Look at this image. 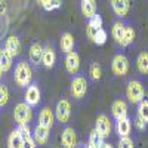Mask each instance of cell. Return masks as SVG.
<instances>
[{"instance_id":"26","label":"cell","mask_w":148,"mask_h":148,"mask_svg":"<svg viewBox=\"0 0 148 148\" xmlns=\"http://www.w3.org/2000/svg\"><path fill=\"white\" fill-rule=\"evenodd\" d=\"M135 36H136V33H135V28L130 27V25H126V30H125V36H123V42L120 46L123 47H127L130 46L133 42H135Z\"/></svg>"},{"instance_id":"28","label":"cell","mask_w":148,"mask_h":148,"mask_svg":"<svg viewBox=\"0 0 148 148\" xmlns=\"http://www.w3.org/2000/svg\"><path fill=\"white\" fill-rule=\"evenodd\" d=\"M138 117H141L148 125V99H144L138 104Z\"/></svg>"},{"instance_id":"31","label":"cell","mask_w":148,"mask_h":148,"mask_svg":"<svg viewBox=\"0 0 148 148\" xmlns=\"http://www.w3.org/2000/svg\"><path fill=\"white\" fill-rule=\"evenodd\" d=\"M8 101H9V90L6 86L0 84V108L5 107L8 104Z\"/></svg>"},{"instance_id":"35","label":"cell","mask_w":148,"mask_h":148,"mask_svg":"<svg viewBox=\"0 0 148 148\" xmlns=\"http://www.w3.org/2000/svg\"><path fill=\"white\" fill-rule=\"evenodd\" d=\"M98 30H99V28H96V27L90 25V24H88V25H86V36H88L89 39L93 42L95 36H96V33H98Z\"/></svg>"},{"instance_id":"17","label":"cell","mask_w":148,"mask_h":148,"mask_svg":"<svg viewBox=\"0 0 148 148\" xmlns=\"http://www.w3.org/2000/svg\"><path fill=\"white\" fill-rule=\"evenodd\" d=\"M111 114L116 120H120L123 117H127V104L123 99H116L111 105Z\"/></svg>"},{"instance_id":"13","label":"cell","mask_w":148,"mask_h":148,"mask_svg":"<svg viewBox=\"0 0 148 148\" xmlns=\"http://www.w3.org/2000/svg\"><path fill=\"white\" fill-rule=\"evenodd\" d=\"M65 70L70 74H77L80 70V56L76 51H71L65 56Z\"/></svg>"},{"instance_id":"11","label":"cell","mask_w":148,"mask_h":148,"mask_svg":"<svg viewBox=\"0 0 148 148\" xmlns=\"http://www.w3.org/2000/svg\"><path fill=\"white\" fill-rule=\"evenodd\" d=\"M22 138V148H37V144L33 138V132L28 125H18L16 127Z\"/></svg>"},{"instance_id":"20","label":"cell","mask_w":148,"mask_h":148,"mask_svg":"<svg viewBox=\"0 0 148 148\" xmlns=\"http://www.w3.org/2000/svg\"><path fill=\"white\" fill-rule=\"evenodd\" d=\"M80 10L84 18L90 19L96 14V0H82L80 2Z\"/></svg>"},{"instance_id":"2","label":"cell","mask_w":148,"mask_h":148,"mask_svg":"<svg viewBox=\"0 0 148 148\" xmlns=\"http://www.w3.org/2000/svg\"><path fill=\"white\" fill-rule=\"evenodd\" d=\"M126 96L130 104H139L145 98V89L142 83L138 80H130L126 88Z\"/></svg>"},{"instance_id":"8","label":"cell","mask_w":148,"mask_h":148,"mask_svg":"<svg viewBox=\"0 0 148 148\" xmlns=\"http://www.w3.org/2000/svg\"><path fill=\"white\" fill-rule=\"evenodd\" d=\"M42 101V92L37 83H31L28 88L25 89V93H24V102L28 104L31 108L37 107Z\"/></svg>"},{"instance_id":"22","label":"cell","mask_w":148,"mask_h":148,"mask_svg":"<svg viewBox=\"0 0 148 148\" xmlns=\"http://www.w3.org/2000/svg\"><path fill=\"white\" fill-rule=\"evenodd\" d=\"M125 30H126V25H125V22L123 21H116L113 24V28H111V36H113V39L121 45L123 42V36H125Z\"/></svg>"},{"instance_id":"4","label":"cell","mask_w":148,"mask_h":148,"mask_svg":"<svg viewBox=\"0 0 148 148\" xmlns=\"http://www.w3.org/2000/svg\"><path fill=\"white\" fill-rule=\"evenodd\" d=\"M95 130L104 139L110 138L111 132H113V123H111V119L107 114H99L95 120Z\"/></svg>"},{"instance_id":"32","label":"cell","mask_w":148,"mask_h":148,"mask_svg":"<svg viewBox=\"0 0 148 148\" xmlns=\"http://www.w3.org/2000/svg\"><path fill=\"white\" fill-rule=\"evenodd\" d=\"M61 0H47V2L43 5V9L47 10V12H52V10H56L61 8Z\"/></svg>"},{"instance_id":"36","label":"cell","mask_w":148,"mask_h":148,"mask_svg":"<svg viewBox=\"0 0 148 148\" xmlns=\"http://www.w3.org/2000/svg\"><path fill=\"white\" fill-rule=\"evenodd\" d=\"M135 126H136V129H138V130H145L147 123H145L141 117H138V116H136V119H135Z\"/></svg>"},{"instance_id":"34","label":"cell","mask_w":148,"mask_h":148,"mask_svg":"<svg viewBox=\"0 0 148 148\" xmlns=\"http://www.w3.org/2000/svg\"><path fill=\"white\" fill-rule=\"evenodd\" d=\"M88 24H90V25H93V27H96V28H102V18H101V15H99V14H95V15L89 19Z\"/></svg>"},{"instance_id":"19","label":"cell","mask_w":148,"mask_h":148,"mask_svg":"<svg viewBox=\"0 0 148 148\" xmlns=\"http://www.w3.org/2000/svg\"><path fill=\"white\" fill-rule=\"evenodd\" d=\"M130 130H132V121L129 117H123L120 120H116V132L120 138L129 136Z\"/></svg>"},{"instance_id":"25","label":"cell","mask_w":148,"mask_h":148,"mask_svg":"<svg viewBox=\"0 0 148 148\" xmlns=\"http://www.w3.org/2000/svg\"><path fill=\"white\" fill-rule=\"evenodd\" d=\"M136 67L141 74H148V52H141L136 58Z\"/></svg>"},{"instance_id":"41","label":"cell","mask_w":148,"mask_h":148,"mask_svg":"<svg viewBox=\"0 0 148 148\" xmlns=\"http://www.w3.org/2000/svg\"><path fill=\"white\" fill-rule=\"evenodd\" d=\"M86 148H92V147H89V145H88V147H86Z\"/></svg>"},{"instance_id":"37","label":"cell","mask_w":148,"mask_h":148,"mask_svg":"<svg viewBox=\"0 0 148 148\" xmlns=\"http://www.w3.org/2000/svg\"><path fill=\"white\" fill-rule=\"evenodd\" d=\"M6 10H8V2L6 0H0V16L5 15Z\"/></svg>"},{"instance_id":"24","label":"cell","mask_w":148,"mask_h":148,"mask_svg":"<svg viewBox=\"0 0 148 148\" xmlns=\"http://www.w3.org/2000/svg\"><path fill=\"white\" fill-rule=\"evenodd\" d=\"M8 148H22V138L18 129H14L8 136Z\"/></svg>"},{"instance_id":"38","label":"cell","mask_w":148,"mask_h":148,"mask_svg":"<svg viewBox=\"0 0 148 148\" xmlns=\"http://www.w3.org/2000/svg\"><path fill=\"white\" fill-rule=\"evenodd\" d=\"M99 148H113V145L108 144V142H102V145H101Z\"/></svg>"},{"instance_id":"15","label":"cell","mask_w":148,"mask_h":148,"mask_svg":"<svg viewBox=\"0 0 148 148\" xmlns=\"http://www.w3.org/2000/svg\"><path fill=\"white\" fill-rule=\"evenodd\" d=\"M111 8H113L114 14L119 18H125L129 14V9H130V2L129 0H110Z\"/></svg>"},{"instance_id":"33","label":"cell","mask_w":148,"mask_h":148,"mask_svg":"<svg viewBox=\"0 0 148 148\" xmlns=\"http://www.w3.org/2000/svg\"><path fill=\"white\" fill-rule=\"evenodd\" d=\"M119 148H135V145L129 136H123L119 139Z\"/></svg>"},{"instance_id":"18","label":"cell","mask_w":148,"mask_h":148,"mask_svg":"<svg viewBox=\"0 0 148 148\" xmlns=\"http://www.w3.org/2000/svg\"><path fill=\"white\" fill-rule=\"evenodd\" d=\"M5 49L12 55V56H18L21 53V42L16 36H9L6 42H5Z\"/></svg>"},{"instance_id":"42","label":"cell","mask_w":148,"mask_h":148,"mask_svg":"<svg viewBox=\"0 0 148 148\" xmlns=\"http://www.w3.org/2000/svg\"><path fill=\"white\" fill-rule=\"evenodd\" d=\"M77 148H80V147H77Z\"/></svg>"},{"instance_id":"12","label":"cell","mask_w":148,"mask_h":148,"mask_svg":"<svg viewBox=\"0 0 148 148\" xmlns=\"http://www.w3.org/2000/svg\"><path fill=\"white\" fill-rule=\"evenodd\" d=\"M33 138L36 141L37 145H47L49 142V138H51V129H47V127H43L40 125H36L34 130H33Z\"/></svg>"},{"instance_id":"39","label":"cell","mask_w":148,"mask_h":148,"mask_svg":"<svg viewBox=\"0 0 148 148\" xmlns=\"http://www.w3.org/2000/svg\"><path fill=\"white\" fill-rule=\"evenodd\" d=\"M36 2H37V3H39V5H40V6L43 8V5H45V3L47 2V0H36Z\"/></svg>"},{"instance_id":"9","label":"cell","mask_w":148,"mask_h":148,"mask_svg":"<svg viewBox=\"0 0 148 148\" xmlns=\"http://www.w3.org/2000/svg\"><path fill=\"white\" fill-rule=\"evenodd\" d=\"M61 144L64 148H77L79 139H77V133L74 130V127H65L61 135Z\"/></svg>"},{"instance_id":"27","label":"cell","mask_w":148,"mask_h":148,"mask_svg":"<svg viewBox=\"0 0 148 148\" xmlns=\"http://www.w3.org/2000/svg\"><path fill=\"white\" fill-rule=\"evenodd\" d=\"M102 142H104V138L99 136V135H98V132L93 129V130L90 132V135H89V142H88V145L92 147V148H99V147L102 145Z\"/></svg>"},{"instance_id":"3","label":"cell","mask_w":148,"mask_h":148,"mask_svg":"<svg viewBox=\"0 0 148 148\" xmlns=\"http://www.w3.org/2000/svg\"><path fill=\"white\" fill-rule=\"evenodd\" d=\"M14 119L18 125H28L33 119V108L25 102L16 104L14 110Z\"/></svg>"},{"instance_id":"14","label":"cell","mask_w":148,"mask_h":148,"mask_svg":"<svg viewBox=\"0 0 148 148\" xmlns=\"http://www.w3.org/2000/svg\"><path fill=\"white\" fill-rule=\"evenodd\" d=\"M55 62H56V52H55V49L51 46V45H47L43 47V56H42V64L45 68L47 70H51L55 67Z\"/></svg>"},{"instance_id":"6","label":"cell","mask_w":148,"mask_h":148,"mask_svg":"<svg viewBox=\"0 0 148 148\" xmlns=\"http://www.w3.org/2000/svg\"><path fill=\"white\" fill-rule=\"evenodd\" d=\"M70 92L71 96L76 99H82L88 92V80L84 76H76L71 80V86H70Z\"/></svg>"},{"instance_id":"10","label":"cell","mask_w":148,"mask_h":148,"mask_svg":"<svg viewBox=\"0 0 148 148\" xmlns=\"http://www.w3.org/2000/svg\"><path fill=\"white\" fill-rule=\"evenodd\" d=\"M55 123V113L49 108V107H43L39 113V119H37V125H40L43 127L52 129Z\"/></svg>"},{"instance_id":"16","label":"cell","mask_w":148,"mask_h":148,"mask_svg":"<svg viewBox=\"0 0 148 148\" xmlns=\"http://www.w3.org/2000/svg\"><path fill=\"white\" fill-rule=\"evenodd\" d=\"M42 56H43V46L42 43L36 42L30 46L28 49V58H30V62L33 65H39L42 64Z\"/></svg>"},{"instance_id":"21","label":"cell","mask_w":148,"mask_h":148,"mask_svg":"<svg viewBox=\"0 0 148 148\" xmlns=\"http://www.w3.org/2000/svg\"><path fill=\"white\" fill-rule=\"evenodd\" d=\"M12 64H14V56H12L6 49H2V51H0V70L3 73H8V71H10Z\"/></svg>"},{"instance_id":"7","label":"cell","mask_w":148,"mask_h":148,"mask_svg":"<svg viewBox=\"0 0 148 148\" xmlns=\"http://www.w3.org/2000/svg\"><path fill=\"white\" fill-rule=\"evenodd\" d=\"M71 117V104L68 99H65V98H62V99H59L58 104H56V108H55V119L62 123V125H65V123H68Z\"/></svg>"},{"instance_id":"40","label":"cell","mask_w":148,"mask_h":148,"mask_svg":"<svg viewBox=\"0 0 148 148\" xmlns=\"http://www.w3.org/2000/svg\"><path fill=\"white\" fill-rule=\"evenodd\" d=\"M2 77H3V71L0 70V82H2Z\"/></svg>"},{"instance_id":"5","label":"cell","mask_w":148,"mask_h":148,"mask_svg":"<svg viewBox=\"0 0 148 148\" xmlns=\"http://www.w3.org/2000/svg\"><path fill=\"white\" fill-rule=\"evenodd\" d=\"M111 70L117 77H125L129 73V59L126 58V55L117 53L111 61Z\"/></svg>"},{"instance_id":"30","label":"cell","mask_w":148,"mask_h":148,"mask_svg":"<svg viewBox=\"0 0 148 148\" xmlns=\"http://www.w3.org/2000/svg\"><path fill=\"white\" fill-rule=\"evenodd\" d=\"M107 39H108L107 31L104 28H99V30H98V33H96V36H95V39H93V43L98 45V46H101V45H104L107 42Z\"/></svg>"},{"instance_id":"1","label":"cell","mask_w":148,"mask_h":148,"mask_svg":"<svg viewBox=\"0 0 148 148\" xmlns=\"http://www.w3.org/2000/svg\"><path fill=\"white\" fill-rule=\"evenodd\" d=\"M14 82L19 89H27L33 82V70L25 59H19L14 70Z\"/></svg>"},{"instance_id":"23","label":"cell","mask_w":148,"mask_h":148,"mask_svg":"<svg viewBox=\"0 0 148 148\" xmlns=\"http://www.w3.org/2000/svg\"><path fill=\"white\" fill-rule=\"evenodd\" d=\"M61 49H62V52L68 53L71 52L74 49V45H76V42H74V37L71 33H64L62 36H61Z\"/></svg>"},{"instance_id":"29","label":"cell","mask_w":148,"mask_h":148,"mask_svg":"<svg viewBox=\"0 0 148 148\" xmlns=\"http://www.w3.org/2000/svg\"><path fill=\"white\" fill-rule=\"evenodd\" d=\"M89 74H90V79L93 82H99L101 77H102V68H101V65L93 62L90 65V68H89Z\"/></svg>"}]
</instances>
